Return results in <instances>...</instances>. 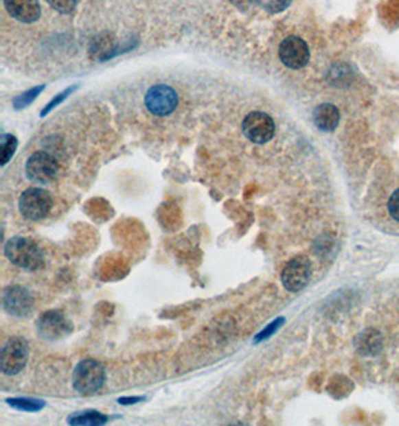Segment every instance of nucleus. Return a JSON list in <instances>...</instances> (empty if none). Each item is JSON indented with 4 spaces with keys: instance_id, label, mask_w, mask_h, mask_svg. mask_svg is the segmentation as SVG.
I'll list each match as a JSON object with an SVG mask.
<instances>
[{
    "instance_id": "obj_1",
    "label": "nucleus",
    "mask_w": 399,
    "mask_h": 426,
    "mask_svg": "<svg viewBox=\"0 0 399 426\" xmlns=\"http://www.w3.org/2000/svg\"><path fill=\"white\" fill-rule=\"evenodd\" d=\"M5 256L8 261L25 271H36L44 265L42 250L29 238L15 237L5 244Z\"/></svg>"
},
{
    "instance_id": "obj_2",
    "label": "nucleus",
    "mask_w": 399,
    "mask_h": 426,
    "mask_svg": "<svg viewBox=\"0 0 399 426\" xmlns=\"http://www.w3.org/2000/svg\"><path fill=\"white\" fill-rule=\"evenodd\" d=\"M104 383H105V368L98 361L87 359V361L80 362L73 370L72 374L73 389L82 395L96 394V392L104 386Z\"/></svg>"
},
{
    "instance_id": "obj_3",
    "label": "nucleus",
    "mask_w": 399,
    "mask_h": 426,
    "mask_svg": "<svg viewBox=\"0 0 399 426\" xmlns=\"http://www.w3.org/2000/svg\"><path fill=\"white\" fill-rule=\"evenodd\" d=\"M19 208L25 219L36 222L49 214L51 208H53V198L44 189L32 187L20 196Z\"/></svg>"
},
{
    "instance_id": "obj_4",
    "label": "nucleus",
    "mask_w": 399,
    "mask_h": 426,
    "mask_svg": "<svg viewBox=\"0 0 399 426\" xmlns=\"http://www.w3.org/2000/svg\"><path fill=\"white\" fill-rule=\"evenodd\" d=\"M29 359L27 341L23 338H11L0 353V370L6 375H15L24 370Z\"/></svg>"
},
{
    "instance_id": "obj_5",
    "label": "nucleus",
    "mask_w": 399,
    "mask_h": 426,
    "mask_svg": "<svg viewBox=\"0 0 399 426\" xmlns=\"http://www.w3.org/2000/svg\"><path fill=\"white\" fill-rule=\"evenodd\" d=\"M242 132L254 144H266L275 135V124L268 114L256 111L245 117Z\"/></svg>"
},
{
    "instance_id": "obj_6",
    "label": "nucleus",
    "mask_w": 399,
    "mask_h": 426,
    "mask_svg": "<svg viewBox=\"0 0 399 426\" xmlns=\"http://www.w3.org/2000/svg\"><path fill=\"white\" fill-rule=\"evenodd\" d=\"M178 105L176 91L166 84L152 86L146 95V106L148 111L159 117L172 114Z\"/></svg>"
},
{
    "instance_id": "obj_7",
    "label": "nucleus",
    "mask_w": 399,
    "mask_h": 426,
    "mask_svg": "<svg viewBox=\"0 0 399 426\" xmlns=\"http://www.w3.org/2000/svg\"><path fill=\"white\" fill-rule=\"evenodd\" d=\"M58 165L53 156L45 152H38L29 157L25 163V175L36 185H48L57 175Z\"/></svg>"
},
{
    "instance_id": "obj_8",
    "label": "nucleus",
    "mask_w": 399,
    "mask_h": 426,
    "mask_svg": "<svg viewBox=\"0 0 399 426\" xmlns=\"http://www.w3.org/2000/svg\"><path fill=\"white\" fill-rule=\"evenodd\" d=\"M311 263L305 256H296L288 262L282 272L283 286L290 292H299L307 286L311 279Z\"/></svg>"
},
{
    "instance_id": "obj_9",
    "label": "nucleus",
    "mask_w": 399,
    "mask_h": 426,
    "mask_svg": "<svg viewBox=\"0 0 399 426\" xmlns=\"http://www.w3.org/2000/svg\"><path fill=\"white\" fill-rule=\"evenodd\" d=\"M280 58L290 69H302L310 60V48L299 36L286 38L280 45Z\"/></svg>"
},
{
    "instance_id": "obj_10",
    "label": "nucleus",
    "mask_w": 399,
    "mask_h": 426,
    "mask_svg": "<svg viewBox=\"0 0 399 426\" xmlns=\"http://www.w3.org/2000/svg\"><path fill=\"white\" fill-rule=\"evenodd\" d=\"M36 331L45 340H60L72 332V324L62 311H47L36 322Z\"/></svg>"
},
{
    "instance_id": "obj_11",
    "label": "nucleus",
    "mask_w": 399,
    "mask_h": 426,
    "mask_svg": "<svg viewBox=\"0 0 399 426\" xmlns=\"http://www.w3.org/2000/svg\"><path fill=\"white\" fill-rule=\"evenodd\" d=\"M3 308L8 314L15 317L27 316L33 308V296L23 286H10L3 292Z\"/></svg>"
},
{
    "instance_id": "obj_12",
    "label": "nucleus",
    "mask_w": 399,
    "mask_h": 426,
    "mask_svg": "<svg viewBox=\"0 0 399 426\" xmlns=\"http://www.w3.org/2000/svg\"><path fill=\"white\" fill-rule=\"evenodd\" d=\"M6 11L21 23H33L41 16L38 0H3Z\"/></svg>"
},
{
    "instance_id": "obj_13",
    "label": "nucleus",
    "mask_w": 399,
    "mask_h": 426,
    "mask_svg": "<svg viewBox=\"0 0 399 426\" xmlns=\"http://www.w3.org/2000/svg\"><path fill=\"white\" fill-rule=\"evenodd\" d=\"M312 119L321 132H334L339 124V111L332 104H323L314 110Z\"/></svg>"
},
{
    "instance_id": "obj_14",
    "label": "nucleus",
    "mask_w": 399,
    "mask_h": 426,
    "mask_svg": "<svg viewBox=\"0 0 399 426\" xmlns=\"http://www.w3.org/2000/svg\"><path fill=\"white\" fill-rule=\"evenodd\" d=\"M383 346V338L377 329H367L356 338V348L363 356H376Z\"/></svg>"
},
{
    "instance_id": "obj_15",
    "label": "nucleus",
    "mask_w": 399,
    "mask_h": 426,
    "mask_svg": "<svg viewBox=\"0 0 399 426\" xmlns=\"http://www.w3.org/2000/svg\"><path fill=\"white\" fill-rule=\"evenodd\" d=\"M71 425H90V426H99V425H105L108 422V417L104 416L99 412H84V413H76L73 416L69 417Z\"/></svg>"
},
{
    "instance_id": "obj_16",
    "label": "nucleus",
    "mask_w": 399,
    "mask_h": 426,
    "mask_svg": "<svg viewBox=\"0 0 399 426\" xmlns=\"http://www.w3.org/2000/svg\"><path fill=\"white\" fill-rule=\"evenodd\" d=\"M114 48L111 35H100L95 39V43L91 45V54L96 56L98 58H109L111 54L109 51Z\"/></svg>"
},
{
    "instance_id": "obj_17",
    "label": "nucleus",
    "mask_w": 399,
    "mask_h": 426,
    "mask_svg": "<svg viewBox=\"0 0 399 426\" xmlns=\"http://www.w3.org/2000/svg\"><path fill=\"white\" fill-rule=\"evenodd\" d=\"M6 403L12 405L14 408H19V410L24 412H38L42 407L45 405L44 401H36V399H24V398H8Z\"/></svg>"
},
{
    "instance_id": "obj_18",
    "label": "nucleus",
    "mask_w": 399,
    "mask_h": 426,
    "mask_svg": "<svg viewBox=\"0 0 399 426\" xmlns=\"http://www.w3.org/2000/svg\"><path fill=\"white\" fill-rule=\"evenodd\" d=\"M0 141H2V166H5L12 158L16 145H19V141H16L15 137L8 135V133H3Z\"/></svg>"
},
{
    "instance_id": "obj_19",
    "label": "nucleus",
    "mask_w": 399,
    "mask_h": 426,
    "mask_svg": "<svg viewBox=\"0 0 399 426\" xmlns=\"http://www.w3.org/2000/svg\"><path fill=\"white\" fill-rule=\"evenodd\" d=\"M45 88V86H39V87H35V88H30L27 91H24L23 95H20L16 99H14V106L15 110H23V108L29 106L33 100H35L42 90Z\"/></svg>"
},
{
    "instance_id": "obj_20",
    "label": "nucleus",
    "mask_w": 399,
    "mask_h": 426,
    "mask_svg": "<svg viewBox=\"0 0 399 426\" xmlns=\"http://www.w3.org/2000/svg\"><path fill=\"white\" fill-rule=\"evenodd\" d=\"M260 8L271 12V14H278L283 12L286 8L290 5L292 0H256Z\"/></svg>"
},
{
    "instance_id": "obj_21",
    "label": "nucleus",
    "mask_w": 399,
    "mask_h": 426,
    "mask_svg": "<svg viewBox=\"0 0 399 426\" xmlns=\"http://www.w3.org/2000/svg\"><path fill=\"white\" fill-rule=\"evenodd\" d=\"M47 2L58 12L71 14L76 8V3H78V0H47Z\"/></svg>"
},
{
    "instance_id": "obj_22",
    "label": "nucleus",
    "mask_w": 399,
    "mask_h": 426,
    "mask_svg": "<svg viewBox=\"0 0 399 426\" xmlns=\"http://www.w3.org/2000/svg\"><path fill=\"white\" fill-rule=\"evenodd\" d=\"M75 88H76V87H69V88H66V90L63 91V93H60V95H57V96H56V97H54L53 100H51V102H49V104H48V105H47V106L44 108V111H42V113H41V115H42V117H44V115H47V114H48V113H49L51 110H53V108H54V106H57L58 104H62V102H63V100H65V99H66L67 96H69V95L72 93V91H73Z\"/></svg>"
},
{
    "instance_id": "obj_23",
    "label": "nucleus",
    "mask_w": 399,
    "mask_h": 426,
    "mask_svg": "<svg viewBox=\"0 0 399 426\" xmlns=\"http://www.w3.org/2000/svg\"><path fill=\"white\" fill-rule=\"evenodd\" d=\"M387 210H389V214L392 215V219L399 222V189L394 191V195L390 196L389 202H387Z\"/></svg>"
},
{
    "instance_id": "obj_24",
    "label": "nucleus",
    "mask_w": 399,
    "mask_h": 426,
    "mask_svg": "<svg viewBox=\"0 0 399 426\" xmlns=\"http://www.w3.org/2000/svg\"><path fill=\"white\" fill-rule=\"evenodd\" d=\"M283 322H284V319H278V320L273 322V323H271L269 327H268L265 331H262V332L259 333V335L256 337V340H254V341L258 342V341H262V340H265V338L271 337V335H273V333H274V332H275L280 327H282V323H283Z\"/></svg>"
},
{
    "instance_id": "obj_25",
    "label": "nucleus",
    "mask_w": 399,
    "mask_h": 426,
    "mask_svg": "<svg viewBox=\"0 0 399 426\" xmlns=\"http://www.w3.org/2000/svg\"><path fill=\"white\" fill-rule=\"evenodd\" d=\"M139 401H141V398H122V399H118V403L127 405V404H137V403H139Z\"/></svg>"
}]
</instances>
